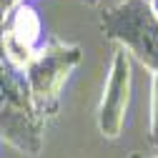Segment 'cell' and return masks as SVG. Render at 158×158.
I'll list each match as a JSON object with an SVG mask.
<instances>
[{
  "instance_id": "6da1fadb",
  "label": "cell",
  "mask_w": 158,
  "mask_h": 158,
  "mask_svg": "<svg viewBox=\"0 0 158 158\" xmlns=\"http://www.w3.org/2000/svg\"><path fill=\"white\" fill-rule=\"evenodd\" d=\"M43 133L45 121L35 110L23 70L0 55V138L28 156H38Z\"/></svg>"
},
{
  "instance_id": "9c48e42d",
  "label": "cell",
  "mask_w": 158,
  "mask_h": 158,
  "mask_svg": "<svg viewBox=\"0 0 158 158\" xmlns=\"http://www.w3.org/2000/svg\"><path fill=\"white\" fill-rule=\"evenodd\" d=\"M151 5L156 8V13H158V0H151Z\"/></svg>"
},
{
  "instance_id": "52a82bcc",
  "label": "cell",
  "mask_w": 158,
  "mask_h": 158,
  "mask_svg": "<svg viewBox=\"0 0 158 158\" xmlns=\"http://www.w3.org/2000/svg\"><path fill=\"white\" fill-rule=\"evenodd\" d=\"M15 0H0V35H3V25H5V18H8V10Z\"/></svg>"
},
{
  "instance_id": "30bf717a",
  "label": "cell",
  "mask_w": 158,
  "mask_h": 158,
  "mask_svg": "<svg viewBox=\"0 0 158 158\" xmlns=\"http://www.w3.org/2000/svg\"><path fill=\"white\" fill-rule=\"evenodd\" d=\"M88 3H98V0H88Z\"/></svg>"
},
{
  "instance_id": "ba28073f",
  "label": "cell",
  "mask_w": 158,
  "mask_h": 158,
  "mask_svg": "<svg viewBox=\"0 0 158 158\" xmlns=\"http://www.w3.org/2000/svg\"><path fill=\"white\" fill-rule=\"evenodd\" d=\"M131 158H158V156H143V153H133Z\"/></svg>"
},
{
  "instance_id": "7a4b0ae2",
  "label": "cell",
  "mask_w": 158,
  "mask_h": 158,
  "mask_svg": "<svg viewBox=\"0 0 158 158\" xmlns=\"http://www.w3.org/2000/svg\"><path fill=\"white\" fill-rule=\"evenodd\" d=\"M101 25L106 38L158 73V13L151 0H123L103 13Z\"/></svg>"
},
{
  "instance_id": "277c9868",
  "label": "cell",
  "mask_w": 158,
  "mask_h": 158,
  "mask_svg": "<svg viewBox=\"0 0 158 158\" xmlns=\"http://www.w3.org/2000/svg\"><path fill=\"white\" fill-rule=\"evenodd\" d=\"M48 38L50 35L45 33V23L38 5L33 0H15L8 10L0 35V55L10 65L23 70L30 58L45 48Z\"/></svg>"
},
{
  "instance_id": "3957f363",
  "label": "cell",
  "mask_w": 158,
  "mask_h": 158,
  "mask_svg": "<svg viewBox=\"0 0 158 158\" xmlns=\"http://www.w3.org/2000/svg\"><path fill=\"white\" fill-rule=\"evenodd\" d=\"M81 58H83V50L78 45H68L50 35L45 48L25 63L23 75L28 81L35 110L40 113L43 121H48L58 113L63 85L75 70V65L81 63Z\"/></svg>"
},
{
  "instance_id": "8992f818",
  "label": "cell",
  "mask_w": 158,
  "mask_h": 158,
  "mask_svg": "<svg viewBox=\"0 0 158 158\" xmlns=\"http://www.w3.org/2000/svg\"><path fill=\"white\" fill-rule=\"evenodd\" d=\"M151 143L158 148V73H153V95H151Z\"/></svg>"
},
{
  "instance_id": "5b68a950",
  "label": "cell",
  "mask_w": 158,
  "mask_h": 158,
  "mask_svg": "<svg viewBox=\"0 0 158 158\" xmlns=\"http://www.w3.org/2000/svg\"><path fill=\"white\" fill-rule=\"evenodd\" d=\"M131 103V60L123 48H118L108 70L103 98L98 106V128L106 138H118L126 126Z\"/></svg>"
}]
</instances>
